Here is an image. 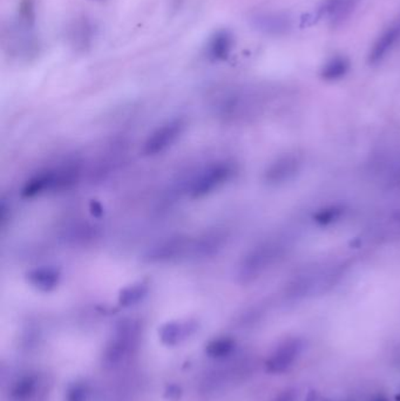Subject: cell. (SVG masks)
<instances>
[{
    "mask_svg": "<svg viewBox=\"0 0 400 401\" xmlns=\"http://www.w3.org/2000/svg\"><path fill=\"white\" fill-rule=\"evenodd\" d=\"M290 244L285 237L267 239L250 250L242 260L238 270L240 279L251 282L280 263L288 255Z\"/></svg>",
    "mask_w": 400,
    "mask_h": 401,
    "instance_id": "1",
    "label": "cell"
},
{
    "mask_svg": "<svg viewBox=\"0 0 400 401\" xmlns=\"http://www.w3.org/2000/svg\"><path fill=\"white\" fill-rule=\"evenodd\" d=\"M79 168L73 164L53 167L33 175L22 188V196L36 197L47 192H60L76 185L79 180Z\"/></svg>",
    "mask_w": 400,
    "mask_h": 401,
    "instance_id": "2",
    "label": "cell"
},
{
    "mask_svg": "<svg viewBox=\"0 0 400 401\" xmlns=\"http://www.w3.org/2000/svg\"><path fill=\"white\" fill-rule=\"evenodd\" d=\"M235 166L228 161H216L198 169L188 180L186 192L193 199H202L217 192L235 176Z\"/></svg>",
    "mask_w": 400,
    "mask_h": 401,
    "instance_id": "3",
    "label": "cell"
},
{
    "mask_svg": "<svg viewBox=\"0 0 400 401\" xmlns=\"http://www.w3.org/2000/svg\"><path fill=\"white\" fill-rule=\"evenodd\" d=\"M339 276L340 270L335 264L311 267L296 276L289 286V293L294 298H305L319 295L331 289Z\"/></svg>",
    "mask_w": 400,
    "mask_h": 401,
    "instance_id": "4",
    "label": "cell"
},
{
    "mask_svg": "<svg viewBox=\"0 0 400 401\" xmlns=\"http://www.w3.org/2000/svg\"><path fill=\"white\" fill-rule=\"evenodd\" d=\"M187 122L181 118L172 119L153 130L144 142V155L156 156L172 148L184 135Z\"/></svg>",
    "mask_w": 400,
    "mask_h": 401,
    "instance_id": "5",
    "label": "cell"
},
{
    "mask_svg": "<svg viewBox=\"0 0 400 401\" xmlns=\"http://www.w3.org/2000/svg\"><path fill=\"white\" fill-rule=\"evenodd\" d=\"M303 350V342L298 338L285 340L273 352L265 363V369L271 374H281L288 371Z\"/></svg>",
    "mask_w": 400,
    "mask_h": 401,
    "instance_id": "6",
    "label": "cell"
},
{
    "mask_svg": "<svg viewBox=\"0 0 400 401\" xmlns=\"http://www.w3.org/2000/svg\"><path fill=\"white\" fill-rule=\"evenodd\" d=\"M302 159L298 155L287 154L281 156L268 168L265 180L271 185L291 181L302 169Z\"/></svg>",
    "mask_w": 400,
    "mask_h": 401,
    "instance_id": "7",
    "label": "cell"
},
{
    "mask_svg": "<svg viewBox=\"0 0 400 401\" xmlns=\"http://www.w3.org/2000/svg\"><path fill=\"white\" fill-rule=\"evenodd\" d=\"M400 45V18L392 22L372 45L368 53V62L377 65L382 62L394 48Z\"/></svg>",
    "mask_w": 400,
    "mask_h": 401,
    "instance_id": "8",
    "label": "cell"
},
{
    "mask_svg": "<svg viewBox=\"0 0 400 401\" xmlns=\"http://www.w3.org/2000/svg\"><path fill=\"white\" fill-rule=\"evenodd\" d=\"M254 29L268 36H283L291 27V22L281 13H261L251 18Z\"/></svg>",
    "mask_w": 400,
    "mask_h": 401,
    "instance_id": "9",
    "label": "cell"
},
{
    "mask_svg": "<svg viewBox=\"0 0 400 401\" xmlns=\"http://www.w3.org/2000/svg\"><path fill=\"white\" fill-rule=\"evenodd\" d=\"M235 40L229 29H219L210 36L207 43V55L212 62H224L229 58Z\"/></svg>",
    "mask_w": 400,
    "mask_h": 401,
    "instance_id": "10",
    "label": "cell"
},
{
    "mask_svg": "<svg viewBox=\"0 0 400 401\" xmlns=\"http://www.w3.org/2000/svg\"><path fill=\"white\" fill-rule=\"evenodd\" d=\"M188 250L187 239L177 237V239H167L160 243L159 246H154L149 253V260L156 263H165L170 260H177V257L184 256Z\"/></svg>",
    "mask_w": 400,
    "mask_h": 401,
    "instance_id": "11",
    "label": "cell"
},
{
    "mask_svg": "<svg viewBox=\"0 0 400 401\" xmlns=\"http://www.w3.org/2000/svg\"><path fill=\"white\" fill-rule=\"evenodd\" d=\"M60 279V272L55 267H36L27 275L29 284L43 293H50L55 290L59 286Z\"/></svg>",
    "mask_w": 400,
    "mask_h": 401,
    "instance_id": "12",
    "label": "cell"
},
{
    "mask_svg": "<svg viewBox=\"0 0 400 401\" xmlns=\"http://www.w3.org/2000/svg\"><path fill=\"white\" fill-rule=\"evenodd\" d=\"M196 330V325L191 322L167 323L160 329V339L167 346H175L191 336Z\"/></svg>",
    "mask_w": 400,
    "mask_h": 401,
    "instance_id": "13",
    "label": "cell"
},
{
    "mask_svg": "<svg viewBox=\"0 0 400 401\" xmlns=\"http://www.w3.org/2000/svg\"><path fill=\"white\" fill-rule=\"evenodd\" d=\"M349 71V60L345 57H335L325 64L322 69V76L328 81H336L344 78Z\"/></svg>",
    "mask_w": 400,
    "mask_h": 401,
    "instance_id": "14",
    "label": "cell"
},
{
    "mask_svg": "<svg viewBox=\"0 0 400 401\" xmlns=\"http://www.w3.org/2000/svg\"><path fill=\"white\" fill-rule=\"evenodd\" d=\"M234 349V340L227 337H222V338H216L207 344L206 353L209 356L210 358H226L231 354Z\"/></svg>",
    "mask_w": 400,
    "mask_h": 401,
    "instance_id": "15",
    "label": "cell"
},
{
    "mask_svg": "<svg viewBox=\"0 0 400 401\" xmlns=\"http://www.w3.org/2000/svg\"><path fill=\"white\" fill-rule=\"evenodd\" d=\"M148 288L144 283H137L123 289L120 293L119 303L123 307H133L147 296Z\"/></svg>",
    "mask_w": 400,
    "mask_h": 401,
    "instance_id": "16",
    "label": "cell"
},
{
    "mask_svg": "<svg viewBox=\"0 0 400 401\" xmlns=\"http://www.w3.org/2000/svg\"><path fill=\"white\" fill-rule=\"evenodd\" d=\"M34 388H36V380L33 379L32 377H24L15 384L12 394L15 399L24 400L33 393Z\"/></svg>",
    "mask_w": 400,
    "mask_h": 401,
    "instance_id": "17",
    "label": "cell"
},
{
    "mask_svg": "<svg viewBox=\"0 0 400 401\" xmlns=\"http://www.w3.org/2000/svg\"><path fill=\"white\" fill-rule=\"evenodd\" d=\"M87 388L83 384H74L66 394V401H86Z\"/></svg>",
    "mask_w": 400,
    "mask_h": 401,
    "instance_id": "18",
    "label": "cell"
},
{
    "mask_svg": "<svg viewBox=\"0 0 400 401\" xmlns=\"http://www.w3.org/2000/svg\"><path fill=\"white\" fill-rule=\"evenodd\" d=\"M20 15L22 19H25L27 24H33L34 22V3L33 0H22L20 4Z\"/></svg>",
    "mask_w": 400,
    "mask_h": 401,
    "instance_id": "19",
    "label": "cell"
},
{
    "mask_svg": "<svg viewBox=\"0 0 400 401\" xmlns=\"http://www.w3.org/2000/svg\"><path fill=\"white\" fill-rule=\"evenodd\" d=\"M273 401H296V391L294 388H287Z\"/></svg>",
    "mask_w": 400,
    "mask_h": 401,
    "instance_id": "20",
    "label": "cell"
},
{
    "mask_svg": "<svg viewBox=\"0 0 400 401\" xmlns=\"http://www.w3.org/2000/svg\"><path fill=\"white\" fill-rule=\"evenodd\" d=\"M371 401H389L385 395H382V394H378L375 397L372 398Z\"/></svg>",
    "mask_w": 400,
    "mask_h": 401,
    "instance_id": "21",
    "label": "cell"
},
{
    "mask_svg": "<svg viewBox=\"0 0 400 401\" xmlns=\"http://www.w3.org/2000/svg\"><path fill=\"white\" fill-rule=\"evenodd\" d=\"M95 1H102V0H95Z\"/></svg>",
    "mask_w": 400,
    "mask_h": 401,
    "instance_id": "22",
    "label": "cell"
}]
</instances>
